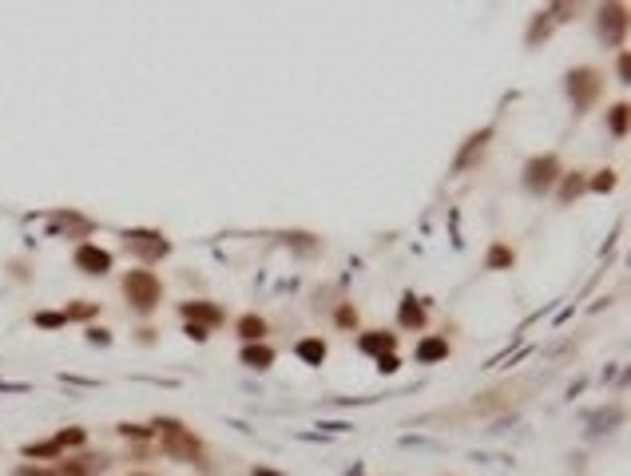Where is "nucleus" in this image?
<instances>
[{"label":"nucleus","mask_w":631,"mask_h":476,"mask_svg":"<svg viewBox=\"0 0 631 476\" xmlns=\"http://www.w3.org/2000/svg\"><path fill=\"white\" fill-rule=\"evenodd\" d=\"M124 294H127V301L139 310V314H147V310H155L159 306V278L155 274H147V270H131L124 278Z\"/></svg>","instance_id":"nucleus-1"},{"label":"nucleus","mask_w":631,"mask_h":476,"mask_svg":"<svg viewBox=\"0 0 631 476\" xmlns=\"http://www.w3.org/2000/svg\"><path fill=\"white\" fill-rule=\"evenodd\" d=\"M163 448H167V457H175V460H199L203 457V444L191 437V428H183V425H175V421H163Z\"/></svg>","instance_id":"nucleus-2"},{"label":"nucleus","mask_w":631,"mask_h":476,"mask_svg":"<svg viewBox=\"0 0 631 476\" xmlns=\"http://www.w3.org/2000/svg\"><path fill=\"white\" fill-rule=\"evenodd\" d=\"M124 246L135 254V258H143V262H159L163 254L171 250V242L159 235V230H127Z\"/></svg>","instance_id":"nucleus-3"},{"label":"nucleus","mask_w":631,"mask_h":476,"mask_svg":"<svg viewBox=\"0 0 631 476\" xmlns=\"http://www.w3.org/2000/svg\"><path fill=\"white\" fill-rule=\"evenodd\" d=\"M568 95L580 111H588L596 103V95H600V72H596V68H576V72H568Z\"/></svg>","instance_id":"nucleus-4"},{"label":"nucleus","mask_w":631,"mask_h":476,"mask_svg":"<svg viewBox=\"0 0 631 476\" xmlns=\"http://www.w3.org/2000/svg\"><path fill=\"white\" fill-rule=\"evenodd\" d=\"M556 179H560V159H556V155L528 159V167H524V187L532 190V195H544V190H552Z\"/></svg>","instance_id":"nucleus-5"},{"label":"nucleus","mask_w":631,"mask_h":476,"mask_svg":"<svg viewBox=\"0 0 631 476\" xmlns=\"http://www.w3.org/2000/svg\"><path fill=\"white\" fill-rule=\"evenodd\" d=\"M623 28H628V8L623 4H612L600 12V36L608 44H619L623 40Z\"/></svg>","instance_id":"nucleus-6"},{"label":"nucleus","mask_w":631,"mask_h":476,"mask_svg":"<svg viewBox=\"0 0 631 476\" xmlns=\"http://www.w3.org/2000/svg\"><path fill=\"white\" fill-rule=\"evenodd\" d=\"M108 468V457H76V460H64L52 468V476H92V473H104Z\"/></svg>","instance_id":"nucleus-7"},{"label":"nucleus","mask_w":631,"mask_h":476,"mask_svg":"<svg viewBox=\"0 0 631 476\" xmlns=\"http://www.w3.org/2000/svg\"><path fill=\"white\" fill-rule=\"evenodd\" d=\"M76 266L84 270V274H108L111 270V254L108 250H99V246H79L76 250Z\"/></svg>","instance_id":"nucleus-8"},{"label":"nucleus","mask_w":631,"mask_h":476,"mask_svg":"<svg viewBox=\"0 0 631 476\" xmlns=\"http://www.w3.org/2000/svg\"><path fill=\"white\" fill-rule=\"evenodd\" d=\"M183 317H187L191 326H219L222 310L211 306V301H183Z\"/></svg>","instance_id":"nucleus-9"},{"label":"nucleus","mask_w":631,"mask_h":476,"mask_svg":"<svg viewBox=\"0 0 631 476\" xmlns=\"http://www.w3.org/2000/svg\"><path fill=\"white\" fill-rule=\"evenodd\" d=\"M56 222L64 226V235H76V238H84L88 230H92V222H88V219H79V215H72V210L56 215Z\"/></svg>","instance_id":"nucleus-10"},{"label":"nucleus","mask_w":631,"mask_h":476,"mask_svg":"<svg viewBox=\"0 0 631 476\" xmlns=\"http://www.w3.org/2000/svg\"><path fill=\"white\" fill-rule=\"evenodd\" d=\"M270 361H274V353H270L266 346H246L242 349V365H251V369H266Z\"/></svg>","instance_id":"nucleus-11"},{"label":"nucleus","mask_w":631,"mask_h":476,"mask_svg":"<svg viewBox=\"0 0 631 476\" xmlns=\"http://www.w3.org/2000/svg\"><path fill=\"white\" fill-rule=\"evenodd\" d=\"M362 349L365 353H389V349H394V333H365L362 337Z\"/></svg>","instance_id":"nucleus-12"},{"label":"nucleus","mask_w":631,"mask_h":476,"mask_svg":"<svg viewBox=\"0 0 631 476\" xmlns=\"http://www.w3.org/2000/svg\"><path fill=\"white\" fill-rule=\"evenodd\" d=\"M445 353H449L445 337H429V341H421V349H417V361H437Z\"/></svg>","instance_id":"nucleus-13"},{"label":"nucleus","mask_w":631,"mask_h":476,"mask_svg":"<svg viewBox=\"0 0 631 476\" xmlns=\"http://www.w3.org/2000/svg\"><path fill=\"white\" fill-rule=\"evenodd\" d=\"M485 266H489V270H505V266H512V250H508L505 242H492V250H489V258H485Z\"/></svg>","instance_id":"nucleus-14"},{"label":"nucleus","mask_w":631,"mask_h":476,"mask_svg":"<svg viewBox=\"0 0 631 476\" xmlns=\"http://www.w3.org/2000/svg\"><path fill=\"white\" fill-rule=\"evenodd\" d=\"M401 326H413V330H417V326H425V310H421L413 298L401 301Z\"/></svg>","instance_id":"nucleus-15"},{"label":"nucleus","mask_w":631,"mask_h":476,"mask_svg":"<svg viewBox=\"0 0 631 476\" xmlns=\"http://www.w3.org/2000/svg\"><path fill=\"white\" fill-rule=\"evenodd\" d=\"M238 333H242L246 341H258V337L266 333V321H262V317H254V314H246L242 321H238Z\"/></svg>","instance_id":"nucleus-16"},{"label":"nucleus","mask_w":631,"mask_h":476,"mask_svg":"<svg viewBox=\"0 0 631 476\" xmlns=\"http://www.w3.org/2000/svg\"><path fill=\"white\" fill-rule=\"evenodd\" d=\"M298 357H302V361H310V365H322L326 346H322V341H314V337H310V341H298Z\"/></svg>","instance_id":"nucleus-17"},{"label":"nucleus","mask_w":631,"mask_h":476,"mask_svg":"<svg viewBox=\"0 0 631 476\" xmlns=\"http://www.w3.org/2000/svg\"><path fill=\"white\" fill-rule=\"evenodd\" d=\"M580 190H584V179H580V171H572L568 179H564V187H560V199H564V203H572Z\"/></svg>","instance_id":"nucleus-18"},{"label":"nucleus","mask_w":631,"mask_h":476,"mask_svg":"<svg viewBox=\"0 0 631 476\" xmlns=\"http://www.w3.org/2000/svg\"><path fill=\"white\" fill-rule=\"evenodd\" d=\"M608 123H612V131H616V135H623V131H628V103H616Z\"/></svg>","instance_id":"nucleus-19"},{"label":"nucleus","mask_w":631,"mask_h":476,"mask_svg":"<svg viewBox=\"0 0 631 476\" xmlns=\"http://www.w3.org/2000/svg\"><path fill=\"white\" fill-rule=\"evenodd\" d=\"M60 448H56V441H48V444H28L24 448V457H56Z\"/></svg>","instance_id":"nucleus-20"},{"label":"nucleus","mask_w":631,"mask_h":476,"mask_svg":"<svg viewBox=\"0 0 631 476\" xmlns=\"http://www.w3.org/2000/svg\"><path fill=\"white\" fill-rule=\"evenodd\" d=\"M79 441H84V428H68V433L56 437V448H64V444H79Z\"/></svg>","instance_id":"nucleus-21"},{"label":"nucleus","mask_w":631,"mask_h":476,"mask_svg":"<svg viewBox=\"0 0 631 476\" xmlns=\"http://www.w3.org/2000/svg\"><path fill=\"white\" fill-rule=\"evenodd\" d=\"M68 317L64 314H36V326H44V330H52V326H64Z\"/></svg>","instance_id":"nucleus-22"},{"label":"nucleus","mask_w":631,"mask_h":476,"mask_svg":"<svg viewBox=\"0 0 631 476\" xmlns=\"http://www.w3.org/2000/svg\"><path fill=\"white\" fill-rule=\"evenodd\" d=\"M592 187H596V190H612V187H616V179H612V171H600L596 179H592Z\"/></svg>","instance_id":"nucleus-23"},{"label":"nucleus","mask_w":631,"mask_h":476,"mask_svg":"<svg viewBox=\"0 0 631 476\" xmlns=\"http://www.w3.org/2000/svg\"><path fill=\"white\" fill-rule=\"evenodd\" d=\"M95 314V306H88V301H79V306H72V310H64V317H88Z\"/></svg>","instance_id":"nucleus-24"},{"label":"nucleus","mask_w":631,"mask_h":476,"mask_svg":"<svg viewBox=\"0 0 631 476\" xmlns=\"http://www.w3.org/2000/svg\"><path fill=\"white\" fill-rule=\"evenodd\" d=\"M338 321H342V326H353V321H358L353 306H342V310H338Z\"/></svg>","instance_id":"nucleus-25"},{"label":"nucleus","mask_w":631,"mask_h":476,"mask_svg":"<svg viewBox=\"0 0 631 476\" xmlns=\"http://www.w3.org/2000/svg\"><path fill=\"white\" fill-rule=\"evenodd\" d=\"M378 365L385 369V373H394V369H397V357H394V353H385V357H378Z\"/></svg>","instance_id":"nucleus-26"},{"label":"nucleus","mask_w":631,"mask_h":476,"mask_svg":"<svg viewBox=\"0 0 631 476\" xmlns=\"http://www.w3.org/2000/svg\"><path fill=\"white\" fill-rule=\"evenodd\" d=\"M628 76H631V56H619V79L628 83Z\"/></svg>","instance_id":"nucleus-27"},{"label":"nucleus","mask_w":631,"mask_h":476,"mask_svg":"<svg viewBox=\"0 0 631 476\" xmlns=\"http://www.w3.org/2000/svg\"><path fill=\"white\" fill-rule=\"evenodd\" d=\"M12 476H52V473H44V468H28V464H24V468H16Z\"/></svg>","instance_id":"nucleus-28"},{"label":"nucleus","mask_w":631,"mask_h":476,"mask_svg":"<svg viewBox=\"0 0 631 476\" xmlns=\"http://www.w3.org/2000/svg\"><path fill=\"white\" fill-rule=\"evenodd\" d=\"M187 333L195 337V341H206V330H203V326H187Z\"/></svg>","instance_id":"nucleus-29"},{"label":"nucleus","mask_w":631,"mask_h":476,"mask_svg":"<svg viewBox=\"0 0 631 476\" xmlns=\"http://www.w3.org/2000/svg\"><path fill=\"white\" fill-rule=\"evenodd\" d=\"M254 476H278V473H270V468H254Z\"/></svg>","instance_id":"nucleus-30"},{"label":"nucleus","mask_w":631,"mask_h":476,"mask_svg":"<svg viewBox=\"0 0 631 476\" xmlns=\"http://www.w3.org/2000/svg\"><path fill=\"white\" fill-rule=\"evenodd\" d=\"M135 476H147V473H135Z\"/></svg>","instance_id":"nucleus-31"}]
</instances>
